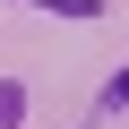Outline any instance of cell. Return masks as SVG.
<instances>
[{
  "mask_svg": "<svg viewBox=\"0 0 129 129\" xmlns=\"http://www.w3.org/2000/svg\"><path fill=\"white\" fill-rule=\"evenodd\" d=\"M129 103V69H112V86H103V112H120Z\"/></svg>",
  "mask_w": 129,
  "mask_h": 129,
  "instance_id": "cell-1",
  "label": "cell"
},
{
  "mask_svg": "<svg viewBox=\"0 0 129 129\" xmlns=\"http://www.w3.org/2000/svg\"><path fill=\"white\" fill-rule=\"evenodd\" d=\"M43 9H60V17H95L103 0H43Z\"/></svg>",
  "mask_w": 129,
  "mask_h": 129,
  "instance_id": "cell-2",
  "label": "cell"
},
{
  "mask_svg": "<svg viewBox=\"0 0 129 129\" xmlns=\"http://www.w3.org/2000/svg\"><path fill=\"white\" fill-rule=\"evenodd\" d=\"M17 112H26V95H17V86H0V120H17Z\"/></svg>",
  "mask_w": 129,
  "mask_h": 129,
  "instance_id": "cell-3",
  "label": "cell"
}]
</instances>
